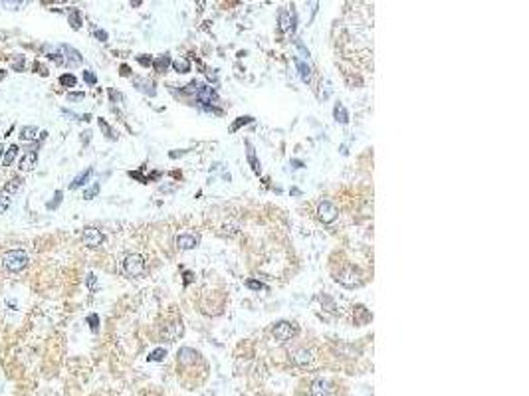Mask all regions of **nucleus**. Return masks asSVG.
Returning a JSON list of instances; mask_svg holds the SVG:
<instances>
[{
  "label": "nucleus",
  "mask_w": 529,
  "mask_h": 396,
  "mask_svg": "<svg viewBox=\"0 0 529 396\" xmlns=\"http://www.w3.org/2000/svg\"><path fill=\"white\" fill-rule=\"evenodd\" d=\"M83 99H85L83 91H70L68 93V101H83Z\"/></svg>",
  "instance_id": "nucleus-38"
},
{
  "label": "nucleus",
  "mask_w": 529,
  "mask_h": 396,
  "mask_svg": "<svg viewBox=\"0 0 529 396\" xmlns=\"http://www.w3.org/2000/svg\"><path fill=\"white\" fill-rule=\"evenodd\" d=\"M32 68H34V70H40V73H42V75H48V72H46V70L42 68V64H38V62H34V66H32Z\"/></svg>",
  "instance_id": "nucleus-48"
},
{
  "label": "nucleus",
  "mask_w": 529,
  "mask_h": 396,
  "mask_svg": "<svg viewBox=\"0 0 529 396\" xmlns=\"http://www.w3.org/2000/svg\"><path fill=\"white\" fill-rule=\"evenodd\" d=\"M129 177H131V179H137V180H141V182H149V179H147V177H143V175H141V173H137V171H131V173H129Z\"/></svg>",
  "instance_id": "nucleus-43"
},
{
  "label": "nucleus",
  "mask_w": 529,
  "mask_h": 396,
  "mask_svg": "<svg viewBox=\"0 0 529 396\" xmlns=\"http://www.w3.org/2000/svg\"><path fill=\"white\" fill-rule=\"evenodd\" d=\"M8 206H10V196H8L6 192L0 190V214L6 212V210H8Z\"/></svg>",
  "instance_id": "nucleus-33"
},
{
  "label": "nucleus",
  "mask_w": 529,
  "mask_h": 396,
  "mask_svg": "<svg viewBox=\"0 0 529 396\" xmlns=\"http://www.w3.org/2000/svg\"><path fill=\"white\" fill-rule=\"evenodd\" d=\"M97 125H99V129H101L103 133H105V137H107V139H111V141H115V139H117L115 131H113V129L107 125V121H105V119H97Z\"/></svg>",
  "instance_id": "nucleus-27"
},
{
  "label": "nucleus",
  "mask_w": 529,
  "mask_h": 396,
  "mask_svg": "<svg viewBox=\"0 0 529 396\" xmlns=\"http://www.w3.org/2000/svg\"><path fill=\"white\" fill-rule=\"evenodd\" d=\"M81 240H83V244L87 246V248H99L101 244H103V234H101V230H97V228H93V226H87V228H83V232H81Z\"/></svg>",
  "instance_id": "nucleus-7"
},
{
  "label": "nucleus",
  "mask_w": 529,
  "mask_h": 396,
  "mask_svg": "<svg viewBox=\"0 0 529 396\" xmlns=\"http://www.w3.org/2000/svg\"><path fill=\"white\" fill-rule=\"evenodd\" d=\"M278 24H280V30L282 32H288L290 28L296 30V12L288 10V8H282L280 14H278Z\"/></svg>",
  "instance_id": "nucleus-8"
},
{
  "label": "nucleus",
  "mask_w": 529,
  "mask_h": 396,
  "mask_svg": "<svg viewBox=\"0 0 529 396\" xmlns=\"http://www.w3.org/2000/svg\"><path fill=\"white\" fill-rule=\"evenodd\" d=\"M183 155H187V151H171V153H169L171 159H179V157H183Z\"/></svg>",
  "instance_id": "nucleus-46"
},
{
  "label": "nucleus",
  "mask_w": 529,
  "mask_h": 396,
  "mask_svg": "<svg viewBox=\"0 0 529 396\" xmlns=\"http://www.w3.org/2000/svg\"><path fill=\"white\" fill-rule=\"evenodd\" d=\"M38 135V129L34 125H26L20 129V141H34Z\"/></svg>",
  "instance_id": "nucleus-23"
},
{
  "label": "nucleus",
  "mask_w": 529,
  "mask_h": 396,
  "mask_svg": "<svg viewBox=\"0 0 529 396\" xmlns=\"http://www.w3.org/2000/svg\"><path fill=\"white\" fill-rule=\"evenodd\" d=\"M119 70H121V75H129V73H131V70H129V66H125V64H123V66H121Z\"/></svg>",
  "instance_id": "nucleus-50"
},
{
  "label": "nucleus",
  "mask_w": 529,
  "mask_h": 396,
  "mask_svg": "<svg viewBox=\"0 0 529 396\" xmlns=\"http://www.w3.org/2000/svg\"><path fill=\"white\" fill-rule=\"evenodd\" d=\"M296 46H298V50L302 52V56L307 60V58H309V52H307V48L303 46V42H302V40H296Z\"/></svg>",
  "instance_id": "nucleus-42"
},
{
  "label": "nucleus",
  "mask_w": 529,
  "mask_h": 396,
  "mask_svg": "<svg viewBox=\"0 0 529 396\" xmlns=\"http://www.w3.org/2000/svg\"><path fill=\"white\" fill-rule=\"evenodd\" d=\"M83 81H85L87 85H95V83H97V75H95L93 72L85 70V72H83Z\"/></svg>",
  "instance_id": "nucleus-36"
},
{
  "label": "nucleus",
  "mask_w": 529,
  "mask_h": 396,
  "mask_svg": "<svg viewBox=\"0 0 529 396\" xmlns=\"http://www.w3.org/2000/svg\"><path fill=\"white\" fill-rule=\"evenodd\" d=\"M36 161H38V153H36V149L30 147V149L24 153V157L20 159L18 169H20V171H30V169L36 165Z\"/></svg>",
  "instance_id": "nucleus-13"
},
{
  "label": "nucleus",
  "mask_w": 529,
  "mask_h": 396,
  "mask_svg": "<svg viewBox=\"0 0 529 396\" xmlns=\"http://www.w3.org/2000/svg\"><path fill=\"white\" fill-rule=\"evenodd\" d=\"M99 190H101V184H99V182H93L89 188H85L83 198H85V200H91V198H95V196L99 194Z\"/></svg>",
  "instance_id": "nucleus-29"
},
{
  "label": "nucleus",
  "mask_w": 529,
  "mask_h": 396,
  "mask_svg": "<svg viewBox=\"0 0 529 396\" xmlns=\"http://www.w3.org/2000/svg\"><path fill=\"white\" fill-rule=\"evenodd\" d=\"M2 155H4V147H2V145H0V157H2Z\"/></svg>",
  "instance_id": "nucleus-52"
},
{
  "label": "nucleus",
  "mask_w": 529,
  "mask_h": 396,
  "mask_svg": "<svg viewBox=\"0 0 529 396\" xmlns=\"http://www.w3.org/2000/svg\"><path fill=\"white\" fill-rule=\"evenodd\" d=\"M171 66H173V70H175L177 73H187V72H190V62H189L187 58H183V60H175Z\"/></svg>",
  "instance_id": "nucleus-25"
},
{
  "label": "nucleus",
  "mask_w": 529,
  "mask_h": 396,
  "mask_svg": "<svg viewBox=\"0 0 529 396\" xmlns=\"http://www.w3.org/2000/svg\"><path fill=\"white\" fill-rule=\"evenodd\" d=\"M194 280V276H192V272H185V286H189L190 282Z\"/></svg>",
  "instance_id": "nucleus-47"
},
{
  "label": "nucleus",
  "mask_w": 529,
  "mask_h": 396,
  "mask_svg": "<svg viewBox=\"0 0 529 396\" xmlns=\"http://www.w3.org/2000/svg\"><path fill=\"white\" fill-rule=\"evenodd\" d=\"M137 62L143 66V68H149V66H153V58H149V56H137Z\"/></svg>",
  "instance_id": "nucleus-40"
},
{
  "label": "nucleus",
  "mask_w": 529,
  "mask_h": 396,
  "mask_svg": "<svg viewBox=\"0 0 529 396\" xmlns=\"http://www.w3.org/2000/svg\"><path fill=\"white\" fill-rule=\"evenodd\" d=\"M28 261H30V257L24 250H8L2 253V266L6 272H12V274L22 272L28 266Z\"/></svg>",
  "instance_id": "nucleus-1"
},
{
  "label": "nucleus",
  "mask_w": 529,
  "mask_h": 396,
  "mask_svg": "<svg viewBox=\"0 0 529 396\" xmlns=\"http://www.w3.org/2000/svg\"><path fill=\"white\" fill-rule=\"evenodd\" d=\"M62 198H64V192H62V190H56V194H54V200H52V202H48V204H46V208H48V210H56V208L60 206Z\"/></svg>",
  "instance_id": "nucleus-32"
},
{
  "label": "nucleus",
  "mask_w": 529,
  "mask_h": 396,
  "mask_svg": "<svg viewBox=\"0 0 529 396\" xmlns=\"http://www.w3.org/2000/svg\"><path fill=\"white\" fill-rule=\"evenodd\" d=\"M91 175H93V167H87L85 171H81V173H79V175H77V177H76V179L70 182V188H72V190H76V188L83 186V184H85V182L91 179Z\"/></svg>",
  "instance_id": "nucleus-17"
},
{
  "label": "nucleus",
  "mask_w": 529,
  "mask_h": 396,
  "mask_svg": "<svg viewBox=\"0 0 529 396\" xmlns=\"http://www.w3.org/2000/svg\"><path fill=\"white\" fill-rule=\"evenodd\" d=\"M24 66H26L24 56H16V58L12 60V70H16V72H24Z\"/></svg>",
  "instance_id": "nucleus-35"
},
{
  "label": "nucleus",
  "mask_w": 529,
  "mask_h": 396,
  "mask_svg": "<svg viewBox=\"0 0 529 396\" xmlns=\"http://www.w3.org/2000/svg\"><path fill=\"white\" fill-rule=\"evenodd\" d=\"M246 288H248V289H254V291L266 289V286H264L262 282H256V280H248V282H246Z\"/></svg>",
  "instance_id": "nucleus-37"
},
{
  "label": "nucleus",
  "mask_w": 529,
  "mask_h": 396,
  "mask_svg": "<svg viewBox=\"0 0 529 396\" xmlns=\"http://www.w3.org/2000/svg\"><path fill=\"white\" fill-rule=\"evenodd\" d=\"M161 335H163L167 341H175V339H179V337L183 335V321H175V323L165 325V329H163Z\"/></svg>",
  "instance_id": "nucleus-12"
},
{
  "label": "nucleus",
  "mask_w": 529,
  "mask_h": 396,
  "mask_svg": "<svg viewBox=\"0 0 529 396\" xmlns=\"http://www.w3.org/2000/svg\"><path fill=\"white\" fill-rule=\"evenodd\" d=\"M171 64H173V60H171L169 54H163V56H159L157 60H153V68H155V72H159V73H165L167 68H169Z\"/></svg>",
  "instance_id": "nucleus-19"
},
{
  "label": "nucleus",
  "mask_w": 529,
  "mask_h": 396,
  "mask_svg": "<svg viewBox=\"0 0 529 396\" xmlns=\"http://www.w3.org/2000/svg\"><path fill=\"white\" fill-rule=\"evenodd\" d=\"M311 392L315 396H329L331 394V382L325 380V378H317L313 384H311Z\"/></svg>",
  "instance_id": "nucleus-14"
},
{
  "label": "nucleus",
  "mask_w": 529,
  "mask_h": 396,
  "mask_svg": "<svg viewBox=\"0 0 529 396\" xmlns=\"http://www.w3.org/2000/svg\"><path fill=\"white\" fill-rule=\"evenodd\" d=\"M93 34H95V38H97L99 42H107V38H109L105 30H93Z\"/></svg>",
  "instance_id": "nucleus-44"
},
{
  "label": "nucleus",
  "mask_w": 529,
  "mask_h": 396,
  "mask_svg": "<svg viewBox=\"0 0 529 396\" xmlns=\"http://www.w3.org/2000/svg\"><path fill=\"white\" fill-rule=\"evenodd\" d=\"M60 83H62L64 87H76L77 77H76L74 73H62V75H60Z\"/></svg>",
  "instance_id": "nucleus-28"
},
{
  "label": "nucleus",
  "mask_w": 529,
  "mask_h": 396,
  "mask_svg": "<svg viewBox=\"0 0 529 396\" xmlns=\"http://www.w3.org/2000/svg\"><path fill=\"white\" fill-rule=\"evenodd\" d=\"M296 66H298V72H300V75H302V79L303 81H309V77H311V66L307 64V62H303V60H296Z\"/></svg>",
  "instance_id": "nucleus-24"
},
{
  "label": "nucleus",
  "mask_w": 529,
  "mask_h": 396,
  "mask_svg": "<svg viewBox=\"0 0 529 396\" xmlns=\"http://www.w3.org/2000/svg\"><path fill=\"white\" fill-rule=\"evenodd\" d=\"M68 22H70V26H72V30H79L81 28V12L77 10V8H70L68 10Z\"/></svg>",
  "instance_id": "nucleus-20"
},
{
  "label": "nucleus",
  "mask_w": 529,
  "mask_h": 396,
  "mask_svg": "<svg viewBox=\"0 0 529 396\" xmlns=\"http://www.w3.org/2000/svg\"><path fill=\"white\" fill-rule=\"evenodd\" d=\"M89 137H91V131H83V133H81V141H83V145L89 143Z\"/></svg>",
  "instance_id": "nucleus-45"
},
{
  "label": "nucleus",
  "mask_w": 529,
  "mask_h": 396,
  "mask_svg": "<svg viewBox=\"0 0 529 396\" xmlns=\"http://www.w3.org/2000/svg\"><path fill=\"white\" fill-rule=\"evenodd\" d=\"M252 121H254L252 117H238V119H236V121L232 123V127H230V131H232V133H236V131H238L240 127H244V125H250Z\"/></svg>",
  "instance_id": "nucleus-30"
},
{
  "label": "nucleus",
  "mask_w": 529,
  "mask_h": 396,
  "mask_svg": "<svg viewBox=\"0 0 529 396\" xmlns=\"http://www.w3.org/2000/svg\"><path fill=\"white\" fill-rule=\"evenodd\" d=\"M20 186H22V179H20V177H14V179H10V180L4 184L2 192H6L8 196H12L14 192H18V190H20Z\"/></svg>",
  "instance_id": "nucleus-22"
},
{
  "label": "nucleus",
  "mask_w": 529,
  "mask_h": 396,
  "mask_svg": "<svg viewBox=\"0 0 529 396\" xmlns=\"http://www.w3.org/2000/svg\"><path fill=\"white\" fill-rule=\"evenodd\" d=\"M317 216H319V220H321L323 224H331V222H335V220H337L339 210H337V206H335L333 202L323 200V202L317 206Z\"/></svg>",
  "instance_id": "nucleus-6"
},
{
  "label": "nucleus",
  "mask_w": 529,
  "mask_h": 396,
  "mask_svg": "<svg viewBox=\"0 0 529 396\" xmlns=\"http://www.w3.org/2000/svg\"><path fill=\"white\" fill-rule=\"evenodd\" d=\"M109 97H111L113 103H121L123 101V95L119 91H115V89H109Z\"/></svg>",
  "instance_id": "nucleus-41"
},
{
  "label": "nucleus",
  "mask_w": 529,
  "mask_h": 396,
  "mask_svg": "<svg viewBox=\"0 0 529 396\" xmlns=\"http://www.w3.org/2000/svg\"><path fill=\"white\" fill-rule=\"evenodd\" d=\"M292 359H294V362H296L298 366H305V364H309V362L313 360V355H311L309 349H298V351L292 355Z\"/></svg>",
  "instance_id": "nucleus-16"
},
{
  "label": "nucleus",
  "mask_w": 529,
  "mask_h": 396,
  "mask_svg": "<svg viewBox=\"0 0 529 396\" xmlns=\"http://www.w3.org/2000/svg\"><path fill=\"white\" fill-rule=\"evenodd\" d=\"M296 333H298V327H296L294 323H290V321H278V323L274 325V329H272L274 339H276V341H280V343L290 341V339H292Z\"/></svg>",
  "instance_id": "nucleus-4"
},
{
  "label": "nucleus",
  "mask_w": 529,
  "mask_h": 396,
  "mask_svg": "<svg viewBox=\"0 0 529 396\" xmlns=\"http://www.w3.org/2000/svg\"><path fill=\"white\" fill-rule=\"evenodd\" d=\"M333 117H335V121L341 123V125L349 123V113H347V109H345L343 103H337V105L333 107Z\"/></svg>",
  "instance_id": "nucleus-21"
},
{
  "label": "nucleus",
  "mask_w": 529,
  "mask_h": 396,
  "mask_svg": "<svg viewBox=\"0 0 529 396\" xmlns=\"http://www.w3.org/2000/svg\"><path fill=\"white\" fill-rule=\"evenodd\" d=\"M56 48H58L60 56L64 58V66L74 68V66H79V64L83 62L81 54H79L76 48H72V46H68V44H62V46H56Z\"/></svg>",
  "instance_id": "nucleus-5"
},
{
  "label": "nucleus",
  "mask_w": 529,
  "mask_h": 396,
  "mask_svg": "<svg viewBox=\"0 0 529 396\" xmlns=\"http://www.w3.org/2000/svg\"><path fill=\"white\" fill-rule=\"evenodd\" d=\"M123 272L129 276V278H137L145 272V259L139 255V253H129L125 255L123 259Z\"/></svg>",
  "instance_id": "nucleus-3"
},
{
  "label": "nucleus",
  "mask_w": 529,
  "mask_h": 396,
  "mask_svg": "<svg viewBox=\"0 0 529 396\" xmlns=\"http://www.w3.org/2000/svg\"><path fill=\"white\" fill-rule=\"evenodd\" d=\"M85 284H87V288H89L91 291H95V289H97V278H95L93 274H87V278H85Z\"/></svg>",
  "instance_id": "nucleus-39"
},
{
  "label": "nucleus",
  "mask_w": 529,
  "mask_h": 396,
  "mask_svg": "<svg viewBox=\"0 0 529 396\" xmlns=\"http://www.w3.org/2000/svg\"><path fill=\"white\" fill-rule=\"evenodd\" d=\"M246 157H248V163H250L252 171H254L256 175H260V173H262V167H260V161H258V157H256V149H254V145H252L250 141H246Z\"/></svg>",
  "instance_id": "nucleus-15"
},
{
  "label": "nucleus",
  "mask_w": 529,
  "mask_h": 396,
  "mask_svg": "<svg viewBox=\"0 0 529 396\" xmlns=\"http://www.w3.org/2000/svg\"><path fill=\"white\" fill-rule=\"evenodd\" d=\"M6 77V70H0V81H2Z\"/></svg>",
  "instance_id": "nucleus-51"
},
{
  "label": "nucleus",
  "mask_w": 529,
  "mask_h": 396,
  "mask_svg": "<svg viewBox=\"0 0 529 396\" xmlns=\"http://www.w3.org/2000/svg\"><path fill=\"white\" fill-rule=\"evenodd\" d=\"M337 284H341L343 288H347V289H355V288H361L363 286V274L355 268V266H345L339 274H337Z\"/></svg>",
  "instance_id": "nucleus-2"
},
{
  "label": "nucleus",
  "mask_w": 529,
  "mask_h": 396,
  "mask_svg": "<svg viewBox=\"0 0 529 396\" xmlns=\"http://www.w3.org/2000/svg\"><path fill=\"white\" fill-rule=\"evenodd\" d=\"M290 165H292V169H303V163H302V161H298V159H294Z\"/></svg>",
  "instance_id": "nucleus-49"
},
{
  "label": "nucleus",
  "mask_w": 529,
  "mask_h": 396,
  "mask_svg": "<svg viewBox=\"0 0 529 396\" xmlns=\"http://www.w3.org/2000/svg\"><path fill=\"white\" fill-rule=\"evenodd\" d=\"M87 325H89V329L93 333H97V329H99V315H95V313L87 315Z\"/></svg>",
  "instance_id": "nucleus-34"
},
{
  "label": "nucleus",
  "mask_w": 529,
  "mask_h": 396,
  "mask_svg": "<svg viewBox=\"0 0 529 396\" xmlns=\"http://www.w3.org/2000/svg\"><path fill=\"white\" fill-rule=\"evenodd\" d=\"M18 153H20V147H18L16 143H14V145H10V147L4 151V155H2V167H10V165L16 161Z\"/></svg>",
  "instance_id": "nucleus-18"
},
{
  "label": "nucleus",
  "mask_w": 529,
  "mask_h": 396,
  "mask_svg": "<svg viewBox=\"0 0 529 396\" xmlns=\"http://www.w3.org/2000/svg\"><path fill=\"white\" fill-rule=\"evenodd\" d=\"M20 6H24V2H14V0H0V8H6V10H20Z\"/></svg>",
  "instance_id": "nucleus-31"
},
{
  "label": "nucleus",
  "mask_w": 529,
  "mask_h": 396,
  "mask_svg": "<svg viewBox=\"0 0 529 396\" xmlns=\"http://www.w3.org/2000/svg\"><path fill=\"white\" fill-rule=\"evenodd\" d=\"M165 357H167V349L159 347V349H155V351L149 353L147 360H149V362H161V360H165Z\"/></svg>",
  "instance_id": "nucleus-26"
},
{
  "label": "nucleus",
  "mask_w": 529,
  "mask_h": 396,
  "mask_svg": "<svg viewBox=\"0 0 529 396\" xmlns=\"http://www.w3.org/2000/svg\"><path fill=\"white\" fill-rule=\"evenodd\" d=\"M177 359H179V362H181V364L189 366V364H194V362H198V360H200V353H198V351H194V349H190V347H183V349H179Z\"/></svg>",
  "instance_id": "nucleus-9"
},
{
  "label": "nucleus",
  "mask_w": 529,
  "mask_h": 396,
  "mask_svg": "<svg viewBox=\"0 0 529 396\" xmlns=\"http://www.w3.org/2000/svg\"><path fill=\"white\" fill-rule=\"evenodd\" d=\"M198 236H194V234H181V236H177V248L179 250H192V248H196L198 246Z\"/></svg>",
  "instance_id": "nucleus-11"
},
{
  "label": "nucleus",
  "mask_w": 529,
  "mask_h": 396,
  "mask_svg": "<svg viewBox=\"0 0 529 396\" xmlns=\"http://www.w3.org/2000/svg\"><path fill=\"white\" fill-rule=\"evenodd\" d=\"M133 85H135L141 93H145V95H149V97H155V95H157L155 83H153L151 79H147V77H135V79H133Z\"/></svg>",
  "instance_id": "nucleus-10"
}]
</instances>
